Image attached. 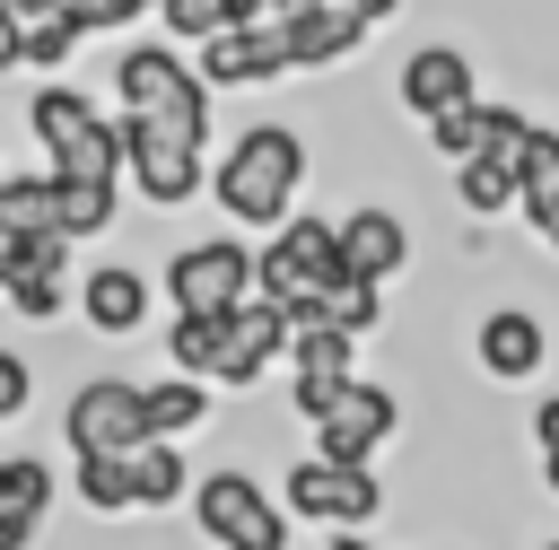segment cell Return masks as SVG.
<instances>
[{
	"instance_id": "cell-1",
	"label": "cell",
	"mask_w": 559,
	"mask_h": 550,
	"mask_svg": "<svg viewBox=\"0 0 559 550\" xmlns=\"http://www.w3.org/2000/svg\"><path fill=\"white\" fill-rule=\"evenodd\" d=\"M297 192H306V131L297 122H253L227 140V157L210 166V201L227 227H262L280 236L297 218Z\"/></svg>"
},
{
	"instance_id": "cell-2",
	"label": "cell",
	"mask_w": 559,
	"mask_h": 550,
	"mask_svg": "<svg viewBox=\"0 0 559 550\" xmlns=\"http://www.w3.org/2000/svg\"><path fill=\"white\" fill-rule=\"evenodd\" d=\"M114 96H122V122H148V131H175L192 148H210V79L192 70V52L140 35L114 52Z\"/></svg>"
},
{
	"instance_id": "cell-3",
	"label": "cell",
	"mask_w": 559,
	"mask_h": 550,
	"mask_svg": "<svg viewBox=\"0 0 559 550\" xmlns=\"http://www.w3.org/2000/svg\"><path fill=\"white\" fill-rule=\"evenodd\" d=\"M26 122H35V140H44V175L87 183V192H122V122H114L105 105H87V96L61 87V79H44V87L26 96Z\"/></svg>"
},
{
	"instance_id": "cell-4",
	"label": "cell",
	"mask_w": 559,
	"mask_h": 550,
	"mask_svg": "<svg viewBox=\"0 0 559 550\" xmlns=\"http://www.w3.org/2000/svg\"><path fill=\"white\" fill-rule=\"evenodd\" d=\"M332 279H349V262H341V218L297 210V218L253 253V297H262V306H280V314L323 306V288H332Z\"/></svg>"
},
{
	"instance_id": "cell-5",
	"label": "cell",
	"mask_w": 559,
	"mask_h": 550,
	"mask_svg": "<svg viewBox=\"0 0 559 550\" xmlns=\"http://www.w3.org/2000/svg\"><path fill=\"white\" fill-rule=\"evenodd\" d=\"M253 253H262V244H245V227L192 236V244L166 253L157 288H166L175 314H236V306H253Z\"/></svg>"
},
{
	"instance_id": "cell-6",
	"label": "cell",
	"mask_w": 559,
	"mask_h": 550,
	"mask_svg": "<svg viewBox=\"0 0 559 550\" xmlns=\"http://www.w3.org/2000/svg\"><path fill=\"white\" fill-rule=\"evenodd\" d=\"M192 524H201V541H218V550H288V506H280L245 463H218V471L192 480Z\"/></svg>"
},
{
	"instance_id": "cell-7",
	"label": "cell",
	"mask_w": 559,
	"mask_h": 550,
	"mask_svg": "<svg viewBox=\"0 0 559 550\" xmlns=\"http://www.w3.org/2000/svg\"><path fill=\"white\" fill-rule=\"evenodd\" d=\"M280 506L297 524H332V533H367L384 515V480L376 463H332V454H297L280 471Z\"/></svg>"
},
{
	"instance_id": "cell-8",
	"label": "cell",
	"mask_w": 559,
	"mask_h": 550,
	"mask_svg": "<svg viewBox=\"0 0 559 550\" xmlns=\"http://www.w3.org/2000/svg\"><path fill=\"white\" fill-rule=\"evenodd\" d=\"M524 148H533V113L489 105V140L454 166V201L472 218H524Z\"/></svg>"
},
{
	"instance_id": "cell-9",
	"label": "cell",
	"mask_w": 559,
	"mask_h": 550,
	"mask_svg": "<svg viewBox=\"0 0 559 550\" xmlns=\"http://www.w3.org/2000/svg\"><path fill=\"white\" fill-rule=\"evenodd\" d=\"M122 183L148 210H183V201L210 192V148H192L175 131H148V122H122Z\"/></svg>"
},
{
	"instance_id": "cell-10",
	"label": "cell",
	"mask_w": 559,
	"mask_h": 550,
	"mask_svg": "<svg viewBox=\"0 0 559 550\" xmlns=\"http://www.w3.org/2000/svg\"><path fill=\"white\" fill-rule=\"evenodd\" d=\"M61 445H70V454H131V445H148L140 384H131V375H87V384H70V402H61Z\"/></svg>"
},
{
	"instance_id": "cell-11",
	"label": "cell",
	"mask_w": 559,
	"mask_h": 550,
	"mask_svg": "<svg viewBox=\"0 0 559 550\" xmlns=\"http://www.w3.org/2000/svg\"><path fill=\"white\" fill-rule=\"evenodd\" d=\"M393 96H402V113L428 131V122H445V113L480 105V61H472L463 44H419V52H402Z\"/></svg>"
},
{
	"instance_id": "cell-12",
	"label": "cell",
	"mask_w": 559,
	"mask_h": 550,
	"mask_svg": "<svg viewBox=\"0 0 559 550\" xmlns=\"http://www.w3.org/2000/svg\"><path fill=\"white\" fill-rule=\"evenodd\" d=\"M472 367H480L489 384H533V375L550 367V323H542L533 306H480V323H472Z\"/></svg>"
},
{
	"instance_id": "cell-13",
	"label": "cell",
	"mask_w": 559,
	"mask_h": 550,
	"mask_svg": "<svg viewBox=\"0 0 559 550\" xmlns=\"http://www.w3.org/2000/svg\"><path fill=\"white\" fill-rule=\"evenodd\" d=\"M192 70H201L210 96H218V87H271V79H288L297 61H288V35H280V26H218L210 44H192Z\"/></svg>"
},
{
	"instance_id": "cell-14",
	"label": "cell",
	"mask_w": 559,
	"mask_h": 550,
	"mask_svg": "<svg viewBox=\"0 0 559 550\" xmlns=\"http://www.w3.org/2000/svg\"><path fill=\"white\" fill-rule=\"evenodd\" d=\"M157 297H166V288H157L140 262H87V271H79V323H87L96 340H131Z\"/></svg>"
},
{
	"instance_id": "cell-15",
	"label": "cell",
	"mask_w": 559,
	"mask_h": 550,
	"mask_svg": "<svg viewBox=\"0 0 559 550\" xmlns=\"http://www.w3.org/2000/svg\"><path fill=\"white\" fill-rule=\"evenodd\" d=\"M393 428H402V402H393V384L358 375V384L341 393V410L314 428V454H332V463H376V454L393 445Z\"/></svg>"
},
{
	"instance_id": "cell-16",
	"label": "cell",
	"mask_w": 559,
	"mask_h": 550,
	"mask_svg": "<svg viewBox=\"0 0 559 550\" xmlns=\"http://www.w3.org/2000/svg\"><path fill=\"white\" fill-rule=\"evenodd\" d=\"M288 332H297V323H288L280 306H262V297L236 306V323H227V358H218L210 384H218V393H253L271 367H288Z\"/></svg>"
},
{
	"instance_id": "cell-17",
	"label": "cell",
	"mask_w": 559,
	"mask_h": 550,
	"mask_svg": "<svg viewBox=\"0 0 559 550\" xmlns=\"http://www.w3.org/2000/svg\"><path fill=\"white\" fill-rule=\"evenodd\" d=\"M411 244H419V236H411V218H402V210H384V201H358V210L341 218V262H349L358 279H376V288L411 271Z\"/></svg>"
},
{
	"instance_id": "cell-18",
	"label": "cell",
	"mask_w": 559,
	"mask_h": 550,
	"mask_svg": "<svg viewBox=\"0 0 559 550\" xmlns=\"http://www.w3.org/2000/svg\"><path fill=\"white\" fill-rule=\"evenodd\" d=\"M52 463L44 454H0V550H35L52 515Z\"/></svg>"
},
{
	"instance_id": "cell-19",
	"label": "cell",
	"mask_w": 559,
	"mask_h": 550,
	"mask_svg": "<svg viewBox=\"0 0 559 550\" xmlns=\"http://www.w3.org/2000/svg\"><path fill=\"white\" fill-rule=\"evenodd\" d=\"M280 35H288V61H297V70H332V61H349V52L367 44V26H358V17H341L332 0H323V9H306V17H288Z\"/></svg>"
},
{
	"instance_id": "cell-20",
	"label": "cell",
	"mask_w": 559,
	"mask_h": 550,
	"mask_svg": "<svg viewBox=\"0 0 559 550\" xmlns=\"http://www.w3.org/2000/svg\"><path fill=\"white\" fill-rule=\"evenodd\" d=\"M140 419H148V437H157V445H183L192 428H210V384H192V375L140 384Z\"/></svg>"
},
{
	"instance_id": "cell-21",
	"label": "cell",
	"mask_w": 559,
	"mask_h": 550,
	"mask_svg": "<svg viewBox=\"0 0 559 550\" xmlns=\"http://www.w3.org/2000/svg\"><path fill=\"white\" fill-rule=\"evenodd\" d=\"M70 489H79L87 515H131V506H140L131 454H70Z\"/></svg>"
},
{
	"instance_id": "cell-22",
	"label": "cell",
	"mask_w": 559,
	"mask_h": 550,
	"mask_svg": "<svg viewBox=\"0 0 559 550\" xmlns=\"http://www.w3.org/2000/svg\"><path fill=\"white\" fill-rule=\"evenodd\" d=\"M227 323H236V314H175V323H166V358H175V375L210 384L218 358H227Z\"/></svg>"
},
{
	"instance_id": "cell-23",
	"label": "cell",
	"mask_w": 559,
	"mask_h": 550,
	"mask_svg": "<svg viewBox=\"0 0 559 550\" xmlns=\"http://www.w3.org/2000/svg\"><path fill=\"white\" fill-rule=\"evenodd\" d=\"M131 471H140V515H166V506H192V463L183 445H131Z\"/></svg>"
},
{
	"instance_id": "cell-24",
	"label": "cell",
	"mask_w": 559,
	"mask_h": 550,
	"mask_svg": "<svg viewBox=\"0 0 559 550\" xmlns=\"http://www.w3.org/2000/svg\"><path fill=\"white\" fill-rule=\"evenodd\" d=\"M280 375H358V332H341V323H297Z\"/></svg>"
},
{
	"instance_id": "cell-25",
	"label": "cell",
	"mask_w": 559,
	"mask_h": 550,
	"mask_svg": "<svg viewBox=\"0 0 559 550\" xmlns=\"http://www.w3.org/2000/svg\"><path fill=\"white\" fill-rule=\"evenodd\" d=\"M323 323H341V332H358V340H367V332L384 323V288H376V279H358V271H349V279H332V288H323Z\"/></svg>"
},
{
	"instance_id": "cell-26",
	"label": "cell",
	"mask_w": 559,
	"mask_h": 550,
	"mask_svg": "<svg viewBox=\"0 0 559 550\" xmlns=\"http://www.w3.org/2000/svg\"><path fill=\"white\" fill-rule=\"evenodd\" d=\"M0 297H9L17 323H61V314H79V288H70V279H9Z\"/></svg>"
},
{
	"instance_id": "cell-27",
	"label": "cell",
	"mask_w": 559,
	"mask_h": 550,
	"mask_svg": "<svg viewBox=\"0 0 559 550\" xmlns=\"http://www.w3.org/2000/svg\"><path fill=\"white\" fill-rule=\"evenodd\" d=\"M79 44H87V26H79L70 9H61V17H35V26H26V61H35V70H61V61L79 52Z\"/></svg>"
},
{
	"instance_id": "cell-28",
	"label": "cell",
	"mask_w": 559,
	"mask_h": 550,
	"mask_svg": "<svg viewBox=\"0 0 559 550\" xmlns=\"http://www.w3.org/2000/svg\"><path fill=\"white\" fill-rule=\"evenodd\" d=\"M489 140V105H463V113H445V122H428V148L445 157V166H463L472 148Z\"/></svg>"
},
{
	"instance_id": "cell-29",
	"label": "cell",
	"mask_w": 559,
	"mask_h": 550,
	"mask_svg": "<svg viewBox=\"0 0 559 550\" xmlns=\"http://www.w3.org/2000/svg\"><path fill=\"white\" fill-rule=\"evenodd\" d=\"M358 375H288V410L306 419V428H323L332 410H341V393H349Z\"/></svg>"
},
{
	"instance_id": "cell-30",
	"label": "cell",
	"mask_w": 559,
	"mask_h": 550,
	"mask_svg": "<svg viewBox=\"0 0 559 550\" xmlns=\"http://www.w3.org/2000/svg\"><path fill=\"white\" fill-rule=\"evenodd\" d=\"M157 17H166V35H175V44H210V35L227 26V9H218V0H166Z\"/></svg>"
},
{
	"instance_id": "cell-31",
	"label": "cell",
	"mask_w": 559,
	"mask_h": 550,
	"mask_svg": "<svg viewBox=\"0 0 559 550\" xmlns=\"http://www.w3.org/2000/svg\"><path fill=\"white\" fill-rule=\"evenodd\" d=\"M26 410H35V367H26V349H0V428Z\"/></svg>"
},
{
	"instance_id": "cell-32",
	"label": "cell",
	"mask_w": 559,
	"mask_h": 550,
	"mask_svg": "<svg viewBox=\"0 0 559 550\" xmlns=\"http://www.w3.org/2000/svg\"><path fill=\"white\" fill-rule=\"evenodd\" d=\"M17 61H26V17L0 0V70H17Z\"/></svg>"
},
{
	"instance_id": "cell-33",
	"label": "cell",
	"mask_w": 559,
	"mask_h": 550,
	"mask_svg": "<svg viewBox=\"0 0 559 550\" xmlns=\"http://www.w3.org/2000/svg\"><path fill=\"white\" fill-rule=\"evenodd\" d=\"M533 445H542V454H559V393H542V402H533Z\"/></svg>"
},
{
	"instance_id": "cell-34",
	"label": "cell",
	"mask_w": 559,
	"mask_h": 550,
	"mask_svg": "<svg viewBox=\"0 0 559 550\" xmlns=\"http://www.w3.org/2000/svg\"><path fill=\"white\" fill-rule=\"evenodd\" d=\"M332 9H341V17H358V26H367V35H376V26H384V17H393V9H402V0H332Z\"/></svg>"
},
{
	"instance_id": "cell-35",
	"label": "cell",
	"mask_w": 559,
	"mask_h": 550,
	"mask_svg": "<svg viewBox=\"0 0 559 550\" xmlns=\"http://www.w3.org/2000/svg\"><path fill=\"white\" fill-rule=\"evenodd\" d=\"M227 9V26H271V0H218Z\"/></svg>"
},
{
	"instance_id": "cell-36",
	"label": "cell",
	"mask_w": 559,
	"mask_h": 550,
	"mask_svg": "<svg viewBox=\"0 0 559 550\" xmlns=\"http://www.w3.org/2000/svg\"><path fill=\"white\" fill-rule=\"evenodd\" d=\"M9 9H17L26 26H35V17H61V0H9Z\"/></svg>"
},
{
	"instance_id": "cell-37",
	"label": "cell",
	"mask_w": 559,
	"mask_h": 550,
	"mask_svg": "<svg viewBox=\"0 0 559 550\" xmlns=\"http://www.w3.org/2000/svg\"><path fill=\"white\" fill-rule=\"evenodd\" d=\"M332 550H376V533H332Z\"/></svg>"
},
{
	"instance_id": "cell-38",
	"label": "cell",
	"mask_w": 559,
	"mask_h": 550,
	"mask_svg": "<svg viewBox=\"0 0 559 550\" xmlns=\"http://www.w3.org/2000/svg\"><path fill=\"white\" fill-rule=\"evenodd\" d=\"M542 489H550V498H559V454H542Z\"/></svg>"
},
{
	"instance_id": "cell-39",
	"label": "cell",
	"mask_w": 559,
	"mask_h": 550,
	"mask_svg": "<svg viewBox=\"0 0 559 550\" xmlns=\"http://www.w3.org/2000/svg\"><path fill=\"white\" fill-rule=\"evenodd\" d=\"M9 244H17V236H9V227H0V288H9Z\"/></svg>"
},
{
	"instance_id": "cell-40",
	"label": "cell",
	"mask_w": 559,
	"mask_h": 550,
	"mask_svg": "<svg viewBox=\"0 0 559 550\" xmlns=\"http://www.w3.org/2000/svg\"><path fill=\"white\" fill-rule=\"evenodd\" d=\"M0 175H9V131H0Z\"/></svg>"
},
{
	"instance_id": "cell-41",
	"label": "cell",
	"mask_w": 559,
	"mask_h": 550,
	"mask_svg": "<svg viewBox=\"0 0 559 550\" xmlns=\"http://www.w3.org/2000/svg\"><path fill=\"white\" fill-rule=\"evenodd\" d=\"M542 550H559V533H550V541H542Z\"/></svg>"
}]
</instances>
